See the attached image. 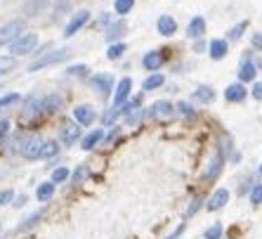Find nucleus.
Segmentation results:
<instances>
[{
	"mask_svg": "<svg viewBox=\"0 0 262 239\" xmlns=\"http://www.w3.org/2000/svg\"><path fill=\"white\" fill-rule=\"evenodd\" d=\"M36 48H38V36L36 33H21L14 43H10V52H12V57L31 55V52H36Z\"/></svg>",
	"mask_w": 262,
	"mask_h": 239,
	"instance_id": "obj_1",
	"label": "nucleus"
},
{
	"mask_svg": "<svg viewBox=\"0 0 262 239\" xmlns=\"http://www.w3.org/2000/svg\"><path fill=\"white\" fill-rule=\"evenodd\" d=\"M21 33H24V22H21V19H12V22H7V24L0 26V45L14 43Z\"/></svg>",
	"mask_w": 262,
	"mask_h": 239,
	"instance_id": "obj_2",
	"label": "nucleus"
},
{
	"mask_svg": "<svg viewBox=\"0 0 262 239\" xmlns=\"http://www.w3.org/2000/svg\"><path fill=\"white\" fill-rule=\"evenodd\" d=\"M69 55H71L69 50H55V52H48V55L38 57L36 62H31L29 71H38V69L50 67V64H59V62H67V59H69Z\"/></svg>",
	"mask_w": 262,
	"mask_h": 239,
	"instance_id": "obj_3",
	"label": "nucleus"
},
{
	"mask_svg": "<svg viewBox=\"0 0 262 239\" xmlns=\"http://www.w3.org/2000/svg\"><path fill=\"white\" fill-rule=\"evenodd\" d=\"M45 140L43 137H38V135H31L24 140V147H21V154H24L26 159H40V149H43Z\"/></svg>",
	"mask_w": 262,
	"mask_h": 239,
	"instance_id": "obj_4",
	"label": "nucleus"
},
{
	"mask_svg": "<svg viewBox=\"0 0 262 239\" xmlns=\"http://www.w3.org/2000/svg\"><path fill=\"white\" fill-rule=\"evenodd\" d=\"M88 22H90V12H88V10H80V12H76V14L71 17V22L67 24V29H64V36L71 38L73 33L83 29V26H85Z\"/></svg>",
	"mask_w": 262,
	"mask_h": 239,
	"instance_id": "obj_5",
	"label": "nucleus"
},
{
	"mask_svg": "<svg viewBox=\"0 0 262 239\" xmlns=\"http://www.w3.org/2000/svg\"><path fill=\"white\" fill-rule=\"evenodd\" d=\"M92 88L99 92V97H109V92L111 88H114V78H111L109 74H97V76H92Z\"/></svg>",
	"mask_w": 262,
	"mask_h": 239,
	"instance_id": "obj_6",
	"label": "nucleus"
},
{
	"mask_svg": "<svg viewBox=\"0 0 262 239\" xmlns=\"http://www.w3.org/2000/svg\"><path fill=\"white\" fill-rule=\"evenodd\" d=\"M80 137V128H78V123H64L59 130V142L61 145H76V140Z\"/></svg>",
	"mask_w": 262,
	"mask_h": 239,
	"instance_id": "obj_7",
	"label": "nucleus"
},
{
	"mask_svg": "<svg viewBox=\"0 0 262 239\" xmlns=\"http://www.w3.org/2000/svg\"><path fill=\"white\" fill-rule=\"evenodd\" d=\"M222 164H225V154H222V149H217L215 152V156L210 159V164H208L206 173H203V180H215L222 173Z\"/></svg>",
	"mask_w": 262,
	"mask_h": 239,
	"instance_id": "obj_8",
	"label": "nucleus"
},
{
	"mask_svg": "<svg viewBox=\"0 0 262 239\" xmlns=\"http://www.w3.org/2000/svg\"><path fill=\"white\" fill-rule=\"evenodd\" d=\"M73 121L78 123V126H90L95 121V109L90 105H80L73 109Z\"/></svg>",
	"mask_w": 262,
	"mask_h": 239,
	"instance_id": "obj_9",
	"label": "nucleus"
},
{
	"mask_svg": "<svg viewBox=\"0 0 262 239\" xmlns=\"http://www.w3.org/2000/svg\"><path fill=\"white\" fill-rule=\"evenodd\" d=\"M130 90H133V81L130 78H121L116 86V95H114V107L125 105V99L130 97Z\"/></svg>",
	"mask_w": 262,
	"mask_h": 239,
	"instance_id": "obj_10",
	"label": "nucleus"
},
{
	"mask_svg": "<svg viewBox=\"0 0 262 239\" xmlns=\"http://www.w3.org/2000/svg\"><path fill=\"white\" fill-rule=\"evenodd\" d=\"M163 62H165L163 52H161V50H151V52H146V55H144L142 64H144L146 71H159V69L163 67Z\"/></svg>",
	"mask_w": 262,
	"mask_h": 239,
	"instance_id": "obj_11",
	"label": "nucleus"
},
{
	"mask_svg": "<svg viewBox=\"0 0 262 239\" xmlns=\"http://www.w3.org/2000/svg\"><path fill=\"white\" fill-rule=\"evenodd\" d=\"M227 202H229V190H225V187H220V190H215V192H213V196L208 199L206 209H208V211H220Z\"/></svg>",
	"mask_w": 262,
	"mask_h": 239,
	"instance_id": "obj_12",
	"label": "nucleus"
},
{
	"mask_svg": "<svg viewBox=\"0 0 262 239\" xmlns=\"http://www.w3.org/2000/svg\"><path fill=\"white\" fill-rule=\"evenodd\" d=\"M156 29H159L161 36H175L177 33V22L170 14H161L159 22H156Z\"/></svg>",
	"mask_w": 262,
	"mask_h": 239,
	"instance_id": "obj_13",
	"label": "nucleus"
},
{
	"mask_svg": "<svg viewBox=\"0 0 262 239\" xmlns=\"http://www.w3.org/2000/svg\"><path fill=\"white\" fill-rule=\"evenodd\" d=\"M248 90H246L244 83H232V86L225 90V99L227 102H244Z\"/></svg>",
	"mask_w": 262,
	"mask_h": 239,
	"instance_id": "obj_14",
	"label": "nucleus"
},
{
	"mask_svg": "<svg viewBox=\"0 0 262 239\" xmlns=\"http://www.w3.org/2000/svg\"><path fill=\"white\" fill-rule=\"evenodd\" d=\"M175 107L168 102V99H159V102H154L151 105V116L154 118H170Z\"/></svg>",
	"mask_w": 262,
	"mask_h": 239,
	"instance_id": "obj_15",
	"label": "nucleus"
},
{
	"mask_svg": "<svg viewBox=\"0 0 262 239\" xmlns=\"http://www.w3.org/2000/svg\"><path fill=\"white\" fill-rule=\"evenodd\" d=\"M255 74H257L255 62H250V59L241 62V69H238V81H241V83H250V81H255Z\"/></svg>",
	"mask_w": 262,
	"mask_h": 239,
	"instance_id": "obj_16",
	"label": "nucleus"
},
{
	"mask_svg": "<svg viewBox=\"0 0 262 239\" xmlns=\"http://www.w3.org/2000/svg\"><path fill=\"white\" fill-rule=\"evenodd\" d=\"M102 140H104V130H102V128H95L92 133H88L85 137H83V142H80V147L85 149V152H90V149H95Z\"/></svg>",
	"mask_w": 262,
	"mask_h": 239,
	"instance_id": "obj_17",
	"label": "nucleus"
},
{
	"mask_svg": "<svg viewBox=\"0 0 262 239\" xmlns=\"http://www.w3.org/2000/svg\"><path fill=\"white\" fill-rule=\"evenodd\" d=\"M48 3H50V0H26V3H24V14H26V17H36V14L45 12Z\"/></svg>",
	"mask_w": 262,
	"mask_h": 239,
	"instance_id": "obj_18",
	"label": "nucleus"
},
{
	"mask_svg": "<svg viewBox=\"0 0 262 239\" xmlns=\"http://www.w3.org/2000/svg\"><path fill=\"white\" fill-rule=\"evenodd\" d=\"M203 33H206V19H203V17H194L189 22V26H187V36H189V38H201Z\"/></svg>",
	"mask_w": 262,
	"mask_h": 239,
	"instance_id": "obj_19",
	"label": "nucleus"
},
{
	"mask_svg": "<svg viewBox=\"0 0 262 239\" xmlns=\"http://www.w3.org/2000/svg\"><path fill=\"white\" fill-rule=\"evenodd\" d=\"M43 109V99L38 97V95H29L26 97V102H24V116H33V114H38V111Z\"/></svg>",
	"mask_w": 262,
	"mask_h": 239,
	"instance_id": "obj_20",
	"label": "nucleus"
},
{
	"mask_svg": "<svg viewBox=\"0 0 262 239\" xmlns=\"http://www.w3.org/2000/svg\"><path fill=\"white\" fill-rule=\"evenodd\" d=\"M43 215H45V209H40V211H36L33 215H29V218H26L21 225H17V232H29V230H33L38 223L43 221Z\"/></svg>",
	"mask_w": 262,
	"mask_h": 239,
	"instance_id": "obj_21",
	"label": "nucleus"
},
{
	"mask_svg": "<svg viewBox=\"0 0 262 239\" xmlns=\"http://www.w3.org/2000/svg\"><path fill=\"white\" fill-rule=\"evenodd\" d=\"M194 99H199V102H203V105H210L215 99V90L210 86H199L194 90Z\"/></svg>",
	"mask_w": 262,
	"mask_h": 239,
	"instance_id": "obj_22",
	"label": "nucleus"
},
{
	"mask_svg": "<svg viewBox=\"0 0 262 239\" xmlns=\"http://www.w3.org/2000/svg\"><path fill=\"white\" fill-rule=\"evenodd\" d=\"M121 36H125V22H114V24H109V29H106V41L114 43V41H118Z\"/></svg>",
	"mask_w": 262,
	"mask_h": 239,
	"instance_id": "obj_23",
	"label": "nucleus"
},
{
	"mask_svg": "<svg viewBox=\"0 0 262 239\" xmlns=\"http://www.w3.org/2000/svg\"><path fill=\"white\" fill-rule=\"evenodd\" d=\"M210 57L213 59H222V57L227 55V41H222V38H215V41H210Z\"/></svg>",
	"mask_w": 262,
	"mask_h": 239,
	"instance_id": "obj_24",
	"label": "nucleus"
},
{
	"mask_svg": "<svg viewBox=\"0 0 262 239\" xmlns=\"http://www.w3.org/2000/svg\"><path fill=\"white\" fill-rule=\"evenodd\" d=\"M52 194H55V185L52 183H40L36 187V199L38 202H50Z\"/></svg>",
	"mask_w": 262,
	"mask_h": 239,
	"instance_id": "obj_25",
	"label": "nucleus"
},
{
	"mask_svg": "<svg viewBox=\"0 0 262 239\" xmlns=\"http://www.w3.org/2000/svg\"><path fill=\"white\" fill-rule=\"evenodd\" d=\"M43 109L48 111V114L59 111L61 109V97H59V95H55V92H52V95H48V97L43 99Z\"/></svg>",
	"mask_w": 262,
	"mask_h": 239,
	"instance_id": "obj_26",
	"label": "nucleus"
},
{
	"mask_svg": "<svg viewBox=\"0 0 262 239\" xmlns=\"http://www.w3.org/2000/svg\"><path fill=\"white\" fill-rule=\"evenodd\" d=\"M88 178H90V168H88V166H76V171L71 173L73 185H83Z\"/></svg>",
	"mask_w": 262,
	"mask_h": 239,
	"instance_id": "obj_27",
	"label": "nucleus"
},
{
	"mask_svg": "<svg viewBox=\"0 0 262 239\" xmlns=\"http://www.w3.org/2000/svg\"><path fill=\"white\" fill-rule=\"evenodd\" d=\"M14 69H17L14 57H0V76H7L10 71H14Z\"/></svg>",
	"mask_w": 262,
	"mask_h": 239,
	"instance_id": "obj_28",
	"label": "nucleus"
},
{
	"mask_svg": "<svg viewBox=\"0 0 262 239\" xmlns=\"http://www.w3.org/2000/svg\"><path fill=\"white\" fill-rule=\"evenodd\" d=\"M163 81H165V78H163L161 74H151L149 78L144 81V86H142V88H144V90H156V88L163 86Z\"/></svg>",
	"mask_w": 262,
	"mask_h": 239,
	"instance_id": "obj_29",
	"label": "nucleus"
},
{
	"mask_svg": "<svg viewBox=\"0 0 262 239\" xmlns=\"http://www.w3.org/2000/svg\"><path fill=\"white\" fill-rule=\"evenodd\" d=\"M57 152H59V145H57V142H45L43 149H40V159H52Z\"/></svg>",
	"mask_w": 262,
	"mask_h": 239,
	"instance_id": "obj_30",
	"label": "nucleus"
},
{
	"mask_svg": "<svg viewBox=\"0 0 262 239\" xmlns=\"http://www.w3.org/2000/svg\"><path fill=\"white\" fill-rule=\"evenodd\" d=\"M123 52H125V45L123 43H111L109 50H106V57H109V59H121Z\"/></svg>",
	"mask_w": 262,
	"mask_h": 239,
	"instance_id": "obj_31",
	"label": "nucleus"
},
{
	"mask_svg": "<svg viewBox=\"0 0 262 239\" xmlns=\"http://www.w3.org/2000/svg\"><path fill=\"white\" fill-rule=\"evenodd\" d=\"M133 7H135V0H116V3H114L116 14H128Z\"/></svg>",
	"mask_w": 262,
	"mask_h": 239,
	"instance_id": "obj_32",
	"label": "nucleus"
},
{
	"mask_svg": "<svg viewBox=\"0 0 262 239\" xmlns=\"http://www.w3.org/2000/svg\"><path fill=\"white\" fill-rule=\"evenodd\" d=\"M121 107H111V109H106V114L102 116V121H104V126H111V123L116 121L118 116H121Z\"/></svg>",
	"mask_w": 262,
	"mask_h": 239,
	"instance_id": "obj_33",
	"label": "nucleus"
},
{
	"mask_svg": "<svg viewBox=\"0 0 262 239\" xmlns=\"http://www.w3.org/2000/svg\"><path fill=\"white\" fill-rule=\"evenodd\" d=\"M67 178H69V168L59 166V168H55V171H52V180H50V183H52V185H59V183H64Z\"/></svg>",
	"mask_w": 262,
	"mask_h": 239,
	"instance_id": "obj_34",
	"label": "nucleus"
},
{
	"mask_svg": "<svg viewBox=\"0 0 262 239\" xmlns=\"http://www.w3.org/2000/svg\"><path fill=\"white\" fill-rule=\"evenodd\" d=\"M246 26H248V22H241V24L232 26V29L227 31V38H229V41H238V38H241V33L246 31Z\"/></svg>",
	"mask_w": 262,
	"mask_h": 239,
	"instance_id": "obj_35",
	"label": "nucleus"
},
{
	"mask_svg": "<svg viewBox=\"0 0 262 239\" xmlns=\"http://www.w3.org/2000/svg\"><path fill=\"white\" fill-rule=\"evenodd\" d=\"M250 204H253V206H260L262 204V185H253V190H250Z\"/></svg>",
	"mask_w": 262,
	"mask_h": 239,
	"instance_id": "obj_36",
	"label": "nucleus"
},
{
	"mask_svg": "<svg viewBox=\"0 0 262 239\" xmlns=\"http://www.w3.org/2000/svg\"><path fill=\"white\" fill-rule=\"evenodd\" d=\"M206 239H222V225L220 223H215V225H210L206 230Z\"/></svg>",
	"mask_w": 262,
	"mask_h": 239,
	"instance_id": "obj_37",
	"label": "nucleus"
},
{
	"mask_svg": "<svg viewBox=\"0 0 262 239\" xmlns=\"http://www.w3.org/2000/svg\"><path fill=\"white\" fill-rule=\"evenodd\" d=\"M17 102H19L17 92H10V95H5V97H0V111L5 109V107H10V105H17Z\"/></svg>",
	"mask_w": 262,
	"mask_h": 239,
	"instance_id": "obj_38",
	"label": "nucleus"
},
{
	"mask_svg": "<svg viewBox=\"0 0 262 239\" xmlns=\"http://www.w3.org/2000/svg\"><path fill=\"white\" fill-rule=\"evenodd\" d=\"M177 109H180V114H182V116H187V118H194L196 116V111L191 109L189 102H180V105H177Z\"/></svg>",
	"mask_w": 262,
	"mask_h": 239,
	"instance_id": "obj_39",
	"label": "nucleus"
},
{
	"mask_svg": "<svg viewBox=\"0 0 262 239\" xmlns=\"http://www.w3.org/2000/svg\"><path fill=\"white\" fill-rule=\"evenodd\" d=\"M14 199L12 190H0V206H5V204H10Z\"/></svg>",
	"mask_w": 262,
	"mask_h": 239,
	"instance_id": "obj_40",
	"label": "nucleus"
},
{
	"mask_svg": "<svg viewBox=\"0 0 262 239\" xmlns=\"http://www.w3.org/2000/svg\"><path fill=\"white\" fill-rule=\"evenodd\" d=\"M69 74H71V76H85L88 74V67H85V64H76V67L69 69Z\"/></svg>",
	"mask_w": 262,
	"mask_h": 239,
	"instance_id": "obj_41",
	"label": "nucleus"
},
{
	"mask_svg": "<svg viewBox=\"0 0 262 239\" xmlns=\"http://www.w3.org/2000/svg\"><path fill=\"white\" fill-rule=\"evenodd\" d=\"M61 12H69V0H59V3H55V14L61 17Z\"/></svg>",
	"mask_w": 262,
	"mask_h": 239,
	"instance_id": "obj_42",
	"label": "nucleus"
},
{
	"mask_svg": "<svg viewBox=\"0 0 262 239\" xmlns=\"http://www.w3.org/2000/svg\"><path fill=\"white\" fill-rule=\"evenodd\" d=\"M142 116H144V111H142V109H133V111L128 114V123H133V126H135V123L140 121Z\"/></svg>",
	"mask_w": 262,
	"mask_h": 239,
	"instance_id": "obj_43",
	"label": "nucleus"
},
{
	"mask_svg": "<svg viewBox=\"0 0 262 239\" xmlns=\"http://www.w3.org/2000/svg\"><path fill=\"white\" fill-rule=\"evenodd\" d=\"M250 45H253L255 50H262V31L253 33V38H250Z\"/></svg>",
	"mask_w": 262,
	"mask_h": 239,
	"instance_id": "obj_44",
	"label": "nucleus"
},
{
	"mask_svg": "<svg viewBox=\"0 0 262 239\" xmlns=\"http://www.w3.org/2000/svg\"><path fill=\"white\" fill-rule=\"evenodd\" d=\"M199 206H201V199H194V202H191V206H189V211H187V218H191V215L199 211Z\"/></svg>",
	"mask_w": 262,
	"mask_h": 239,
	"instance_id": "obj_45",
	"label": "nucleus"
},
{
	"mask_svg": "<svg viewBox=\"0 0 262 239\" xmlns=\"http://www.w3.org/2000/svg\"><path fill=\"white\" fill-rule=\"evenodd\" d=\"M7 133H10V123H7V121H0V140H3Z\"/></svg>",
	"mask_w": 262,
	"mask_h": 239,
	"instance_id": "obj_46",
	"label": "nucleus"
},
{
	"mask_svg": "<svg viewBox=\"0 0 262 239\" xmlns=\"http://www.w3.org/2000/svg\"><path fill=\"white\" fill-rule=\"evenodd\" d=\"M184 232V223H180V225H177V230H175V232H172V234H168V237H165V239H177V237H180V234H182Z\"/></svg>",
	"mask_w": 262,
	"mask_h": 239,
	"instance_id": "obj_47",
	"label": "nucleus"
},
{
	"mask_svg": "<svg viewBox=\"0 0 262 239\" xmlns=\"http://www.w3.org/2000/svg\"><path fill=\"white\" fill-rule=\"evenodd\" d=\"M24 204H26V196H24V194H19L17 199H14V204H12V206H14V209H21Z\"/></svg>",
	"mask_w": 262,
	"mask_h": 239,
	"instance_id": "obj_48",
	"label": "nucleus"
},
{
	"mask_svg": "<svg viewBox=\"0 0 262 239\" xmlns=\"http://www.w3.org/2000/svg\"><path fill=\"white\" fill-rule=\"evenodd\" d=\"M253 97L262 99V83H255V88H253Z\"/></svg>",
	"mask_w": 262,
	"mask_h": 239,
	"instance_id": "obj_49",
	"label": "nucleus"
},
{
	"mask_svg": "<svg viewBox=\"0 0 262 239\" xmlns=\"http://www.w3.org/2000/svg\"><path fill=\"white\" fill-rule=\"evenodd\" d=\"M118 133H121V130H118V128H116V130H114V133H111V135H109V137H106V145H111V142L116 140V137H118Z\"/></svg>",
	"mask_w": 262,
	"mask_h": 239,
	"instance_id": "obj_50",
	"label": "nucleus"
},
{
	"mask_svg": "<svg viewBox=\"0 0 262 239\" xmlns=\"http://www.w3.org/2000/svg\"><path fill=\"white\" fill-rule=\"evenodd\" d=\"M255 67H260V69H262V59H260V62H257V64H255Z\"/></svg>",
	"mask_w": 262,
	"mask_h": 239,
	"instance_id": "obj_51",
	"label": "nucleus"
},
{
	"mask_svg": "<svg viewBox=\"0 0 262 239\" xmlns=\"http://www.w3.org/2000/svg\"><path fill=\"white\" fill-rule=\"evenodd\" d=\"M260 175H262V166H260Z\"/></svg>",
	"mask_w": 262,
	"mask_h": 239,
	"instance_id": "obj_52",
	"label": "nucleus"
}]
</instances>
